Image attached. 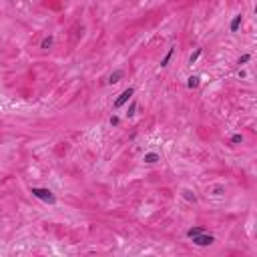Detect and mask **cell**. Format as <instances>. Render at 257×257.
<instances>
[{
  "instance_id": "8992f818",
  "label": "cell",
  "mask_w": 257,
  "mask_h": 257,
  "mask_svg": "<svg viewBox=\"0 0 257 257\" xmlns=\"http://www.w3.org/2000/svg\"><path fill=\"white\" fill-rule=\"evenodd\" d=\"M143 161H145V163H149V165H153V163H157V161H159V155H157V153H147Z\"/></svg>"
},
{
  "instance_id": "3957f363",
  "label": "cell",
  "mask_w": 257,
  "mask_h": 257,
  "mask_svg": "<svg viewBox=\"0 0 257 257\" xmlns=\"http://www.w3.org/2000/svg\"><path fill=\"white\" fill-rule=\"evenodd\" d=\"M215 239L213 235H203V233H199V235H195L193 237V243L195 245H199V247H205V245H211Z\"/></svg>"
},
{
  "instance_id": "7a4b0ae2",
  "label": "cell",
  "mask_w": 257,
  "mask_h": 257,
  "mask_svg": "<svg viewBox=\"0 0 257 257\" xmlns=\"http://www.w3.org/2000/svg\"><path fill=\"white\" fill-rule=\"evenodd\" d=\"M133 95H135V88H131V87H129V88H125V91H123L121 95H119V98L115 101V109H121L123 105H125V102L133 97Z\"/></svg>"
},
{
  "instance_id": "52a82bcc",
  "label": "cell",
  "mask_w": 257,
  "mask_h": 257,
  "mask_svg": "<svg viewBox=\"0 0 257 257\" xmlns=\"http://www.w3.org/2000/svg\"><path fill=\"white\" fill-rule=\"evenodd\" d=\"M187 80H189V83H187V87H189V88H197V87H199V83H201L199 77H189Z\"/></svg>"
},
{
  "instance_id": "4fadbf2b",
  "label": "cell",
  "mask_w": 257,
  "mask_h": 257,
  "mask_svg": "<svg viewBox=\"0 0 257 257\" xmlns=\"http://www.w3.org/2000/svg\"><path fill=\"white\" fill-rule=\"evenodd\" d=\"M135 111H137V102L133 101V102H131V107L127 109V116H133V115H135Z\"/></svg>"
},
{
  "instance_id": "ba28073f",
  "label": "cell",
  "mask_w": 257,
  "mask_h": 257,
  "mask_svg": "<svg viewBox=\"0 0 257 257\" xmlns=\"http://www.w3.org/2000/svg\"><path fill=\"white\" fill-rule=\"evenodd\" d=\"M173 52H175V48H169V52L165 54V58L161 60V66H167V64H169V60H171V56H173Z\"/></svg>"
},
{
  "instance_id": "5b68a950",
  "label": "cell",
  "mask_w": 257,
  "mask_h": 257,
  "mask_svg": "<svg viewBox=\"0 0 257 257\" xmlns=\"http://www.w3.org/2000/svg\"><path fill=\"white\" fill-rule=\"evenodd\" d=\"M241 22H243V16H241V14H237L235 18L231 20V24H229L231 32H237V30H239V26H241Z\"/></svg>"
},
{
  "instance_id": "6da1fadb",
  "label": "cell",
  "mask_w": 257,
  "mask_h": 257,
  "mask_svg": "<svg viewBox=\"0 0 257 257\" xmlns=\"http://www.w3.org/2000/svg\"><path fill=\"white\" fill-rule=\"evenodd\" d=\"M30 193L34 195V197H38V199H42V201H46V203H54V195L50 193L48 189H38V187H32L30 189Z\"/></svg>"
},
{
  "instance_id": "9a60e30c",
  "label": "cell",
  "mask_w": 257,
  "mask_h": 257,
  "mask_svg": "<svg viewBox=\"0 0 257 257\" xmlns=\"http://www.w3.org/2000/svg\"><path fill=\"white\" fill-rule=\"evenodd\" d=\"M231 143H235V145H237V143H243V137L241 135H233L231 137Z\"/></svg>"
},
{
  "instance_id": "5bb4252c",
  "label": "cell",
  "mask_w": 257,
  "mask_h": 257,
  "mask_svg": "<svg viewBox=\"0 0 257 257\" xmlns=\"http://www.w3.org/2000/svg\"><path fill=\"white\" fill-rule=\"evenodd\" d=\"M249 60H251V54H243V56L237 60V64H245V62H249Z\"/></svg>"
},
{
  "instance_id": "9c48e42d",
  "label": "cell",
  "mask_w": 257,
  "mask_h": 257,
  "mask_svg": "<svg viewBox=\"0 0 257 257\" xmlns=\"http://www.w3.org/2000/svg\"><path fill=\"white\" fill-rule=\"evenodd\" d=\"M199 233H203V229H201V227H193V229H189V231H187V237L193 239L195 235H199Z\"/></svg>"
},
{
  "instance_id": "30bf717a",
  "label": "cell",
  "mask_w": 257,
  "mask_h": 257,
  "mask_svg": "<svg viewBox=\"0 0 257 257\" xmlns=\"http://www.w3.org/2000/svg\"><path fill=\"white\" fill-rule=\"evenodd\" d=\"M183 197H185V199H187V201H193V203H195V201H197V197H195V195L191 193L189 189H183Z\"/></svg>"
},
{
  "instance_id": "7c38bea8",
  "label": "cell",
  "mask_w": 257,
  "mask_h": 257,
  "mask_svg": "<svg viewBox=\"0 0 257 257\" xmlns=\"http://www.w3.org/2000/svg\"><path fill=\"white\" fill-rule=\"evenodd\" d=\"M50 44H52V36H46V38L42 40V42H40V48H50Z\"/></svg>"
},
{
  "instance_id": "8fae6325",
  "label": "cell",
  "mask_w": 257,
  "mask_h": 257,
  "mask_svg": "<svg viewBox=\"0 0 257 257\" xmlns=\"http://www.w3.org/2000/svg\"><path fill=\"white\" fill-rule=\"evenodd\" d=\"M201 52H203V48H197V50H195V52H193V54H191V56H189V64H193L195 60H197V58L201 56Z\"/></svg>"
},
{
  "instance_id": "2e32d148",
  "label": "cell",
  "mask_w": 257,
  "mask_h": 257,
  "mask_svg": "<svg viewBox=\"0 0 257 257\" xmlns=\"http://www.w3.org/2000/svg\"><path fill=\"white\" fill-rule=\"evenodd\" d=\"M111 125H119V116H111Z\"/></svg>"
},
{
  "instance_id": "277c9868",
  "label": "cell",
  "mask_w": 257,
  "mask_h": 257,
  "mask_svg": "<svg viewBox=\"0 0 257 257\" xmlns=\"http://www.w3.org/2000/svg\"><path fill=\"white\" fill-rule=\"evenodd\" d=\"M121 78H125V70H115V73L109 77V83H111V84H116Z\"/></svg>"
}]
</instances>
